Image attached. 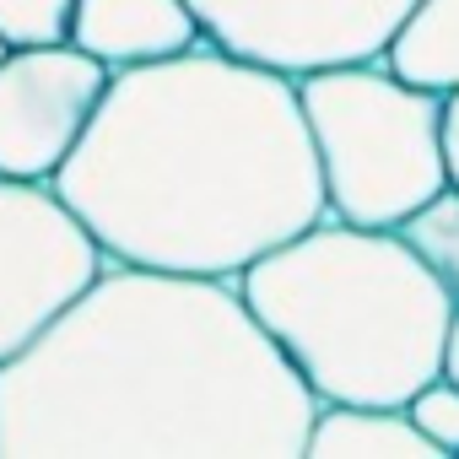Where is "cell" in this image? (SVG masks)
<instances>
[{"mask_svg": "<svg viewBox=\"0 0 459 459\" xmlns=\"http://www.w3.org/2000/svg\"><path fill=\"white\" fill-rule=\"evenodd\" d=\"M314 416L233 276L108 260L0 362V459H303Z\"/></svg>", "mask_w": 459, "mask_h": 459, "instance_id": "obj_1", "label": "cell"}, {"mask_svg": "<svg viewBox=\"0 0 459 459\" xmlns=\"http://www.w3.org/2000/svg\"><path fill=\"white\" fill-rule=\"evenodd\" d=\"M49 184L103 260L233 281L330 216L298 76L211 39L114 71Z\"/></svg>", "mask_w": 459, "mask_h": 459, "instance_id": "obj_2", "label": "cell"}, {"mask_svg": "<svg viewBox=\"0 0 459 459\" xmlns=\"http://www.w3.org/2000/svg\"><path fill=\"white\" fill-rule=\"evenodd\" d=\"M238 292L319 405H405L443 373L454 298L400 227L319 216L260 255Z\"/></svg>", "mask_w": 459, "mask_h": 459, "instance_id": "obj_3", "label": "cell"}, {"mask_svg": "<svg viewBox=\"0 0 459 459\" xmlns=\"http://www.w3.org/2000/svg\"><path fill=\"white\" fill-rule=\"evenodd\" d=\"M298 98L330 216L357 227H400L437 189H448L437 141L443 98L394 76L384 55L308 71L298 76Z\"/></svg>", "mask_w": 459, "mask_h": 459, "instance_id": "obj_4", "label": "cell"}, {"mask_svg": "<svg viewBox=\"0 0 459 459\" xmlns=\"http://www.w3.org/2000/svg\"><path fill=\"white\" fill-rule=\"evenodd\" d=\"M82 216L39 178H0V362L33 346L103 271Z\"/></svg>", "mask_w": 459, "mask_h": 459, "instance_id": "obj_5", "label": "cell"}, {"mask_svg": "<svg viewBox=\"0 0 459 459\" xmlns=\"http://www.w3.org/2000/svg\"><path fill=\"white\" fill-rule=\"evenodd\" d=\"M411 6L416 0H189L200 39L287 76L378 60Z\"/></svg>", "mask_w": 459, "mask_h": 459, "instance_id": "obj_6", "label": "cell"}, {"mask_svg": "<svg viewBox=\"0 0 459 459\" xmlns=\"http://www.w3.org/2000/svg\"><path fill=\"white\" fill-rule=\"evenodd\" d=\"M108 65L76 44L0 55V178L49 184L103 103Z\"/></svg>", "mask_w": 459, "mask_h": 459, "instance_id": "obj_7", "label": "cell"}, {"mask_svg": "<svg viewBox=\"0 0 459 459\" xmlns=\"http://www.w3.org/2000/svg\"><path fill=\"white\" fill-rule=\"evenodd\" d=\"M71 44L108 71H130L200 44V22L189 0H76Z\"/></svg>", "mask_w": 459, "mask_h": 459, "instance_id": "obj_8", "label": "cell"}, {"mask_svg": "<svg viewBox=\"0 0 459 459\" xmlns=\"http://www.w3.org/2000/svg\"><path fill=\"white\" fill-rule=\"evenodd\" d=\"M308 459H437L405 405H319Z\"/></svg>", "mask_w": 459, "mask_h": 459, "instance_id": "obj_9", "label": "cell"}, {"mask_svg": "<svg viewBox=\"0 0 459 459\" xmlns=\"http://www.w3.org/2000/svg\"><path fill=\"white\" fill-rule=\"evenodd\" d=\"M384 65L437 98L454 92L459 87V0H416L384 49Z\"/></svg>", "mask_w": 459, "mask_h": 459, "instance_id": "obj_10", "label": "cell"}, {"mask_svg": "<svg viewBox=\"0 0 459 459\" xmlns=\"http://www.w3.org/2000/svg\"><path fill=\"white\" fill-rule=\"evenodd\" d=\"M400 238L421 255V265L443 281V292L459 308V189H437L421 211H411L400 221Z\"/></svg>", "mask_w": 459, "mask_h": 459, "instance_id": "obj_11", "label": "cell"}, {"mask_svg": "<svg viewBox=\"0 0 459 459\" xmlns=\"http://www.w3.org/2000/svg\"><path fill=\"white\" fill-rule=\"evenodd\" d=\"M76 0H0V44L6 49H44L71 44Z\"/></svg>", "mask_w": 459, "mask_h": 459, "instance_id": "obj_12", "label": "cell"}, {"mask_svg": "<svg viewBox=\"0 0 459 459\" xmlns=\"http://www.w3.org/2000/svg\"><path fill=\"white\" fill-rule=\"evenodd\" d=\"M405 411H411V421L427 432V443H432L437 454H459V384H448V378L437 373V378H427V384L405 400Z\"/></svg>", "mask_w": 459, "mask_h": 459, "instance_id": "obj_13", "label": "cell"}, {"mask_svg": "<svg viewBox=\"0 0 459 459\" xmlns=\"http://www.w3.org/2000/svg\"><path fill=\"white\" fill-rule=\"evenodd\" d=\"M437 141H443V173L459 189V87L443 92V103H437Z\"/></svg>", "mask_w": 459, "mask_h": 459, "instance_id": "obj_14", "label": "cell"}, {"mask_svg": "<svg viewBox=\"0 0 459 459\" xmlns=\"http://www.w3.org/2000/svg\"><path fill=\"white\" fill-rule=\"evenodd\" d=\"M443 378L459 384V308H454V325H448V341H443Z\"/></svg>", "mask_w": 459, "mask_h": 459, "instance_id": "obj_15", "label": "cell"}, {"mask_svg": "<svg viewBox=\"0 0 459 459\" xmlns=\"http://www.w3.org/2000/svg\"><path fill=\"white\" fill-rule=\"evenodd\" d=\"M0 55H6V44H0Z\"/></svg>", "mask_w": 459, "mask_h": 459, "instance_id": "obj_16", "label": "cell"}]
</instances>
